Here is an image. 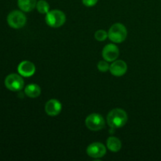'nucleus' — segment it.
Segmentation results:
<instances>
[{
  "label": "nucleus",
  "mask_w": 161,
  "mask_h": 161,
  "mask_svg": "<svg viewBox=\"0 0 161 161\" xmlns=\"http://www.w3.org/2000/svg\"><path fill=\"white\" fill-rule=\"evenodd\" d=\"M127 114L124 109L114 108L108 113L107 116V123L112 128H119L127 124Z\"/></svg>",
  "instance_id": "1"
},
{
  "label": "nucleus",
  "mask_w": 161,
  "mask_h": 161,
  "mask_svg": "<svg viewBox=\"0 0 161 161\" xmlns=\"http://www.w3.org/2000/svg\"><path fill=\"white\" fill-rule=\"evenodd\" d=\"M127 36V31L126 27L120 23H116L111 26L108 32L109 39L116 43H120L124 42Z\"/></svg>",
  "instance_id": "2"
},
{
  "label": "nucleus",
  "mask_w": 161,
  "mask_h": 161,
  "mask_svg": "<svg viewBox=\"0 0 161 161\" xmlns=\"http://www.w3.org/2000/svg\"><path fill=\"white\" fill-rule=\"evenodd\" d=\"M66 17L64 13L59 9L49 11L46 16V22L52 28H59L65 23Z\"/></svg>",
  "instance_id": "3"
},
{
  "label": "nucleus",
  "mask_w": 161,
  "mask_h": 161,
  "mask_svg": "<svg viewBox=\"0 0 161 161\" xmlns=\"http://www.w3.org/2000/svg\"><path fill=\"white\" fill-rule=\"evenodd\" d=\"M85 124L89 130L93 131L101 130L105 127V121L103 116L97 113L89 115L85 119Z\"/></svg>",
  "instance_id": "4"
},
{
  "label": "nucleus",
  "mask_w": 161,
  "mask_h": 161,
  "mask_svg": "<svg viewBox=\"0 0 161 161\" xmlns=\"http://www.w3.org/2000/svg\"><path fill=\"white\" fill-rule=\"evenodd\" d=\"M26 17L21 11L14 10L7 16L8 25L15 29L23 28L26 24Z\"/></svg>",
  "instance_id": "5"
},
{
  "label": "nucleus",
  "mask_w": 161,
  "mask_h": 161,
  "mask_svg": "<svg viewBox=\"0 0 161 161\" xmlns=\"http://www.w3.org/2000/svg\"><path fill=\"white\" fill-rule=\"evenodd\" d=\"M24 80L18 74H10L5 79V86L11 91H19L24 87Z\"/></svg>",
  "instance_id": "6"
},
{
  "label": "nucleus",
  "mask_w": 161,
  "mask_h": 161,
  "mask_svg": "<svg viewBox=\"0 0 161 161\" xmlns=\"http://www.w3.org/2000/svg\"><path fill=\"white\" fill-rule=\"evenodd\" d=\"M86 153L92 158H102L106 153V148L102 143L94 142L87 147Z\"/></svg>",
  "instance_id": "7"
},
{
  "label": "nucleus",
  "mask_w": 161,
  "mask_h": 161,
  "mask_svg": "<svg viewBox=\"0 0 161 161\" xmlns=\"http://www.w3.org/2000/svg\"><path fill=\"white\" fill-rule=\"evenodd\" d=\"M119 55V50L118 47L114 44H108L104 47L102 50V57L104 60L107 61L108 62H112L117 60Z\"/></svg>",
  "instance_id": "8"
},
{
  "label": "nucleus",
  "mask_w": 161,
  "mask_h": 161,
  "mask_svg": "<svg viewBox=\"0 0 161 161\" xmlns=\"http://www.w3.org/2000/svg\"><path fill=\"white\" fill-rule=\"evenodd\" d=\"M17 71L20 75L25 77H30L36 72V66L29 61H24L19 64Z\"/></svg>",
  "instance_id": "9"
},
{
  "label": "nucleus",
  "mask_w": 161,
  "mask_h": 161,
  "mask_svg": "<svg viewBox=\"0 0 161 161\" xmlns=\"http://www.w3.org/2000/svg\"><path fill=\"white\" fill-rule=\"evenodd\" d=\"M127 65L125 61L122 60H116L110 65L109 71L112 75L115 76H122L127 72Z\"/></svg>",
  "instance_id": "10"
},
{
  "label": "nucleus",
  "mask_w": 161,
  "mask_h": 161,
  "mask_svg": "<svg viewBox=\"0 0 161 161\" xmlns=\"http://www.w3.org/2000/svg\"><path fill=\"white\" fill-rule=\"evenodd\" d=\"M62 105L59 101L56 99H50L45 105V111L50 116H56L61 113Z\"/></svg>",
  "instance_id": "11"
},
{
  "label": "nucleus",
  "mask_w": 161,
  "mask_h": 161,
  "mask_svg": "<svg viewBox=\"0 0 161 161\" xmlns=\"http://www.w3.org/2000/svg\"><path fill=\"white\" fill-rule=\"evenodd\" d=\"M36 4H37L36 0H17L18 7L24 12L32 11L36 7Z\"/></svg>",
  "instance_id": "12"
},
{
  "label": "nucleus",
  "mask_w": 161,
  "mask_h": 161,
  "mask_svg": "<svg viewBox=\"0 0 161 161\" xmlns=\"http://www.w3.org/2000/svg\"><path fill=\"white\" fill-rule=\"evenodd\" d=\"M25 93L28 97L31 98H36L40 95L41 89L39 85L31 83V84H28L25 88Z\"/></svg>",
  "instance_id": "13"
},
{
  "label": "nucleus",
  "mask_w": 161,
  "mask_h": 161,
  "mask_svg": "<svg viewBox=\"0 0 161 161\" xmlns=\"http://www.w3.org/2000/svg\"><path fill=\"white\" fill-rule=\"evenodd\" d=\"M122 143L119 138L116 137H109L107 140V148L112 152H118L121 149Z\"/></svg>",
  "instance_id": "14"
},
{
  "label": "nucleus",
  "mask_w": 161,
  "mask_h": 161,
  "mask_svg": "<svg viewBox=\"0 0 161 161\" xmlns=\"http://www.w3.org/2000/svg\"><path fill=\"white\" fill-rule=\"evenodd\" d=\"M36 9L39 11V13L42 14H45L50 11V6H49L48 3L45 0H39V1L37 2V4H36Z\"/></svg>",
  "instance_id": "15"
},
{
  "label": "nucleus",
  "mask_w": 161,
  "mask_h": 161,
  "mask_svg": "<svg viewBox=\"0 0 161 161\" xmlns=\"http://www.w3.org/2000/svg\"><path fill=\"white\" fill-rule=\"evenodd\" d=\"M107 37H108V33L105 30H97L94 34V38L96 39V40L99 41V42L105 41Z\"/></svg>",
  "instance_id": "16"
},
{
  "label": "nucleus",
  "mask_w": 161,
  "mask_h": 161,
  "mask_svg": "<svg viewBox=\"0 0 161 161\" xmlns=\"http://www.w3.org/2000/svg\"><path fill=\"white\" fill-rule=\"evenodd\" d=\"M110 65L107 61H100L97 63V69L102 72H105L109 70Z\"/></svg>",
  "instance_id": "17"
},
{
  "label": "nucleus",
  "mask_w": 161,
  "mask_h": 161,
  "mask_svg": "<svg viewBox=\"0 0 161 161\" xmlns=\"http://www.w3.org/2000/svg\"><path fill=\"white\" fill-rule=\"evenodd\" d=\"M82 1H83L84 6H87V7H91V6H95L98 0H82Z\"/></svg>",
  "instance_id": "18"
}]
</instances>
